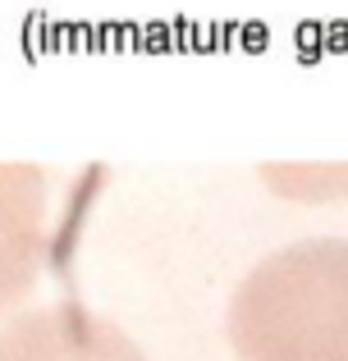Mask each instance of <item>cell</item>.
I'll return each mask as SVG.
<instances>
[{
	"label": "cell",
	"instance_id": "obj_2",
	"mask_svg": "<svg viewBox=\"0 0 348 361\" xmlns=\"http://www.w3.org/2000/svg\"><path fill=\"white\" fill-rule=\"evenodd\" d=\"M0 361H147V353L78 302H51L0 329Z\"/></svg>",
	"mask_w": 348,
	"mask_h": 361
},
{
	"label": "cell",
	"instance_id": "obj_1",
	"mask_svg": "<svg viewBox=\"0 0 348 361\" xmlns=\"http://www.w3.org/2000/svg\"><path fill=\"white\" fill-rule=\"evenodd\" d=\"M239 361H348V238L266 256L229 302Z\"/></svg>",
	"mask_w": 348,
	"mask_h": 361
},
{
	"label": "cell",
	"instance_id": "obj_4",
	"mask_svg": "<svg viewBox=\"0 0 348 361\" xmlns=\"http://www.w3.org/2000/svg\"><path fill=\"white\" fill-rule=\"evenodd\" d=\"M266 178H294V183H275V192L303 197V202H330V197H348V165H298V169H266Z\"/></svg>",
	"mask_w": 348,
	"mask_h": 361
},
{
	"label": "cell",
	"instance_id": "obj_3",
	"mask_svg": "<svg viewBox=\"0 0 348 361\" xmlns=\"http://www.w3.org/2000/svg\"><path fill=\"white\" fill-rule=\"evenodd\" d=\"M46 256V174L0 165V316L32 293Z\"/></svg>",
	"mask_w": 348,
	"mask_h": 361
}]
</instances>
